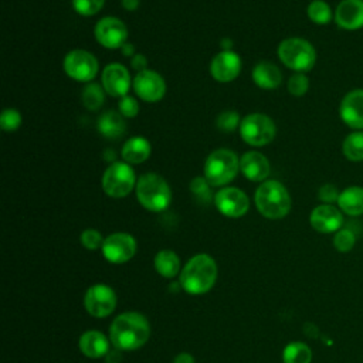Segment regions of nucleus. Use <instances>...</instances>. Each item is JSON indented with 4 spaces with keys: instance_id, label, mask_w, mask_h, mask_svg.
<instances>
[{
    "instance_id": "f257e3e1",
    "label": "nucleus",
    "mask_w": 363,
    "mask_h": 363,
    "mask_svg": "<svg viewBox=\"0 0 363 363\" xmlns=\"http://www.w3.org/2000/svg\"><path fill=\"white\" fill-rule=\"evenodd\" d=\"M150 336V323L139 312L118 315L109 326V340L121 352H130L142 347Z\"/></svg>"
},
{
    "instance_id": "f03ea898",
    "label": "nucleus",
    "mask_w": 363,
    "mask_h": 363,
    "mask_svg": "<svg viewBox=\"0 0 363 363\" xmlns=\"http://www.w3.org/2000/svg\"><path fill=\"white\" fill-rule=\"evenodd\" d=\"M217 264L208 254L191 257L180 271V285L190 295L208 292L217 281Z\"/></svg>"
},
{
    "instance_id": "7ed1b4c3",
    "label": "nucleus",
    "mask_w": 363,
    "mask_h": 363,
    "mask_svg": "<svg viewBox=\"0 0 363 363\" xmlns=\"http://www.w3.org/2000/svg\"><path fill=\"white\" fill-rule=\"evenodd\" d=\"M257 210L269 220L284 218L291 210V196L286 187L278 180L264 182L255 191Z\"/></svg>"
},
{
    "instance_id": "20e7f679",
    "label": "nucleus",
    "mask_w": 363,
    "mask_h": 363,
    "mask_svg": "<svg viewBox=\"0 0 363 363\" xmlns=\"http://www.w3.org/2000/svg\"><path fill=\"white\" fill-rule=\"evenodd\" d=\"M138 201L149 211H163L172 201V190L167 182L157 173H145L136 182Z\"/></svg>"
},
{
    "instance_id": "39448f33",
    "label": "nucleus",
    "mask_w": 363,
    "mask_h": 363,
    "mask_svg": "<svg viewBox=\"0 0 363 363\" xmlns=\"http://www.w3.org/2000/svg\"><path fill=\"white\" fill-rule=\"evenodd\" d=\"M278 57L285 67L295 72H308L316 62L315 47L305 38L289 37L278 45Z\"/></svg>"
},
{
    "instance_id": "423d86ee",
    "label": "nucleus",
    "mask_w": 363,
    "mask_h": 363,
    "mask_svg": "<svg viewBox=\"0 0 363 363\" xmlns=\"http://www.w3.org/2000/svg\"><path fill=\"white\" fill-rule=\"evenodd\" d=\"M240 160L230 149H217L211 152L204 163V179L210 186L221 187L228 184L238 173Z\"/></svg>"
},
{
    "instance_id": "0eeeda50",
    "label": "nucleus",
    "mask_w": 363,
    "mask_h": 363,
    "mask_svg": "<svg viewBox=\"0 0 363 363\" xmlns=\"http://www.w3.org/2000/svg\"><path fill=\"white\" fill-rule=\"evenodd\" d=\"M277 126L274 121L264 113H250L240 123L242 140L251 146H265L275 138Z\"/></svg>"
},
{
    "instance_id": "6e6552de",
    "label": "nucleus",
    "mask_w": 363,
    "mask_h": 363,
    "mask_svg": "<svg viewBox=\"0 0 363 363\" xmlns=\"http://www.w3.org/2000/svg\"><path fill=\"white\" fill-rule=\"evenodd\" d=\"M135 183V172L126 162H115L109 164L102 176V189L113 199L128 196L133 190Z\"/></svg>"
},
{
    "instance_id": "1a4fd4ad",
    "label": "nucleus",
    "mask_w": 363,
    "mask_h": 363,
    "mask_svg": "<svg viewBox=\"0 0 363 363\" xmlns=\"http://www.w3.org/2000/svg\"><path fill=\"white\" fill-rule=\"evenodd\" d=\"M84 306L94 318H106L116 308V294L105 284H95L89 286L84 295Z\"/></svg>"
},
{
    "instance_id": "9d476101",
    "label": "nucleus",
    "mask_w": 363,
    "mask_h": 363,
    "mask_svg": "<svg viewBox=\"0 0 363 363\" xmlns=\"http://www.w3.org/2000/svg\"><path fill=\"white\" fill-rule=\"evenodd\" d=\"M98 61L86 50H72L64 58L65 74L81 82H88L98 74Z\"/></svg>"
},
{
    "instance_id": "9b49d317",
    "label": "nucleus",
    "mask_w": 363,
    "mask_h": 363,
    "mask_svg": "<svg viewBox=\"0 0 363 363\" xmlns=\"http://www.w3.org/2000/svg\"><path fill=\"white\" fill-rule=\"evenodd\" d=\"M136 240L128 233H113L104 240L102 254L111 264H125L136 254Z\"/></svg>"
},
{
    "instance_id": "f8f14e48",
    "label": "nucleus",
    "mask_w": 363,
    "mask_h": 363,
    "mask_svg": "<svg viewBox=\"0 0 363 363\" xmlns=\"http://www.w3.org/2000/svg\"><path fill=\"white\" fill-rule=\"evenodd\" d=\"M214 204L217 210L231 218L242 217L250 208L248 196L237 187H223L214 196Z\"/></svg>"
},
{
    "instance_id": "ddd939ff",
    "label": "nucleus",
    "mask_w": 363,
    "mask_h": 363,
    "mask_svg": "<svg viewBox=\"0 0 363 363\" xmlns=\"http://www.w3.org/2000/svg\"><path fill=\"white\" fill-rule=\"evenodd\" d=\"M96 41L105 48H122L128 43V28L123 21L116 17H104L95 24L94 30Z\"/></svg>"
},
{
    "instance_id": "4468645a",
    "label": "nucleus",
    "mask_w": 363,
    "mask_h": 363,
    "mask_svg": "<svg viewBox=\"0 0 363 363\" xmlns=\"http://www.w3.org/2000/svg\"><path fill=\"white\" fill-rule=\"evenodd\" d=\"M133 89L136 95L146 102H157L164 96L166 84L160 74L152 69L138 72L133 78Z\"/></svg>"
},
{
    "instance_id": "2eb2a0df",
    "label": "nucleus",
    "mask_w": 363,
    "mask_h": 363,
    "mask_svg": "<svg viewBox=\"0 0 363 363\" xmlns=\"http://www.w3.org/2000/svg\"><path fill=\"white\" fill-rule=\"evenodd\" d=\"M309 223L315 231L330 234L339 231L343 227L345 217L339 207L333 204H319L311 211Z\"/></svg>"
},
{
    "instance_id": "dca6fc26",
    "label": "nucleus",
    "mask_w": 363,
    "mask_h": 363,
    "mask_svg": "<svg viewBox=\"0 0 363 363\" xmlns=\"http://www.w3.org/2000/svg\"><path fill=\"white\" fill-rule=\"evenodd\" d=\"M339 116L353 130H363V89L349 91L340 101Z\"/></svg>"
},
{
    "instance_id": "f3484780",
    "label": "nucleus",
    "mask_w": 363,
    "mask_h": 363,
    "mask_svg": "<svg viewBox=\"0 0 363 363\" xmlns=\"http://www.w3.org/2000/svg\"><path fill=\"white\" fill-rule=\"evenodd\" d=\"M241 71V58L231 50L216 54L210 64V74L218 82H230Z\"/></svg>"
},
{
    "instance_id": "a211bd4d",
    "label": "nucleus",
    "mask_w": 363,
    "mask_h": 363,
    "mask_svg": "<svg viewBox=\"0 0 363 363\" xmlns=\"http://www.w3.org/2000/svg\"><path fill=\"white\" fill-rule=\"evenodd\" d=\"M102 86L111 96H125L130 88V75L128 69L118 62L108 64L102 71Z\"/></svg>"
},
{
    "instance_id": "6ab92c4d",
    "label": "nucleus",
    "mask_w": 363,
    "mask_h": 363,
    "mask_svg": "<svg viewBox=\"0 0 363 363\" xmlns=\"http://www.w3.org/2000/svg\"><path fill=\"white\" fill-rule=\"evenodd\" d=\"M335 23L346 31L363 27V0H342L335 10Z\"/></svg>"
},
{
    "instance_id": "aec40b11",
    "label": "nucleus",
    "mask_w": 363,
    "mask_h": 363,
    "mask_svg": "<svg viewBox=\"0 0 363 363\" xmlns=\"http://www.w3.org/2000/svg\"><path fill=\"white\" fill-rule=\"evenodd\" d=\"M240 170L245 179L251 182H262L269 176L271 166L262 153L251 150L240 157Z\"/></svg>"
},
{
    "instance_id": "412c9836",
    "label": "nucleus",
    "mask_w": 363,
    "mask_h": 363,
    "mask_svg": "<svg viewBox=\"0 0 363 363\" xmlns=\"http://www.w3.org/2000/svg\"><path fill=\"white\" fill-rule=\"evenodd\" d=\"M78 346L84 356L89 359H99L106 356L111 350V340L99 330H86L79 336Z\"/></svg>"
},
{
    "instance_id": "4be33fe9",
    "label": "nucleus",
    "mask_w": 363,
    "mask_h": 363,
    "mask_svg": "<svg viewBox=\"0 0 363 363\" xmlns=\"http://www.w3.org/2000/svg\"><path fill=\"white\" fill-rule=\"evenodd\" d=\"M252 79L262 89H275L281 85V69L271 61H261L252 69Z\"/></svg>"
},
{
    "instance_id": "5701e85b",
    "label": "nucleus",
    "mask_w": 363,
    "mask_h": 363,
    "mask_svg": "<svg viewBox=\"0 0 363 363\" xmlns=\"http://www.w3.org/2000/svg\"><path fill=\"white\" fill-rule=\"evenodd\" d=\"M337 207L340 211L350 217H357L363 214V187L349 186L340 191Z\"/></svg>"
},
{
    "instance_id": "b1692460",
    "label": "nucleus",
    "mask_w": 363,
    "mask_h": 363,
    "mask_svg": "<svg viewBox=\"0 0 363 363\" xmlns=\"http://www.w3.org/2000/svg\"><path fill=\"white\" fill-rule=\"evenodd\" d=\"M96 128H98V132L104 138H106V139H119L126 130V123H125L123 116L121 115V112L105 111L98 118Z\"/></svg>"
},
{
    "instance_id": "393cba45",
    "label": "nucleus",
    "mask_w": 363,
    "mask_h": 363,
    "mask_svg": "<svg viewBox=\"0 0 363 363\" xmlns=\"http://www.w3.org/2000/svg\"><path fill=\"white\" fill-rule=\"evenodd\" d=\"M150 143L142 136H133L122 146V159L129 164L143 163L150 156Z\"/></svg>"
},
{
    "instance_id": "a878e982",
    "label": "nucleus",
    "mask_w": 363,
    "mask_h": 363,
    "mask_svg": "<svg viewBox=\"0 0 363 363\" xmlns=\"http://www.w3.org/2000/svg\"><path fill=\"white\" fill-rule=\"evenodd\" d=\"M155 269L163 278H174L180 274V258L173 250H162L155 255Z\"/></svg>"
},
{
    "instance_id": "bb28decb",
    "label": "nucleus",
    "mask_w": 363,
    "mask_h": 363,
    "mask_svg": "<svg viewBox=\"0 0 363 363\" xmlns=\"http://www.w3.org/2000/svg\"><path fill=\"white\" fill-rule=\"evenodd\" d=\"M342 153L350 162H363V130H352L342 142Z\"/></svg>"
},
{
    "instance_id": "cd10ccee",
    "label": "nucleus",
    "mask_w": 363,
    "mask_h": 363,
    "mask_svg": "<svg viewBox=\"0 0 363 363\" xmlns=\"http://www.w3.org/2000/svg\"><path fill=\"white\" fill-rule=\"evenodd\" d=\"M282 362L284 363H311L312 350L306 343L291 342L284 347Z\"/></svg>"
},
{
    "instance_id": "c85d7f7f",
    "label": "nucleus",
    "mask_w": 363,
    "mask_h": 363,
    "mask_svg": "<svg viewBox=\"0 0 363 363\" xmlns=\"http://www.w3.org/2000/svg\"><path fill=\"white\" fill-rule=\"evenodd\" d=\"M82 105L88 111H98L105 101V89L96 82H89L82 88L81 92Z\"/></svg>"
},
{
    "instance_id": "c756f323",
    "label": "nucleus",
    "mask_w": 363,
    "mask_h": 363,
    "mask_svg": "<svg viewBox=\"0 0 363 363\" xmlns=\"http://www.w3.org/2000/svg\"><path fill=\"white\" fill-rule=\"evenodd\" d=\"M306 14L311 21H313L315 24H319V26L330 23L332 18L335 17L330 6L325 0H312L308 4Z\"/></svg>"
},
{
    "instance_id": "7c9ffc66",
    "label": "nucleus",
    "mask_w": 363,
    "mask_h": 363,
    "mask_svg": "<svg viewBox=\"0 0 363 363\" xmlns=\"http://www.w3.org/2000/svg\"><path fill=\"white\" fill-rule=\"evenodd\" d=\"M354 244H356V234L353 233V230H350L347 227H342L333 235V247L339 252H349V251H352Z\"/></svg>"
},
{
    "instance_id": "2f4dec72",
    "label": "nucleus",
    "mask_w": 363,
    "mask_h": 363,
    "mask_svg": "<svg viewBox=\"0 0 363 363\" xmlns=\"http://www.w3.org/2000/svg\"><path fill=\"white\" fill-rule=\"evenodd\" d=\"M288 91L294 96H303L309 89V78L303 72H295L288 79Z\"/></svg>"
},
{
    "instance_id": "473e14b6",
    "label": "nucleus",
    "mask_w": 363,
    "mask_h": 363,
    "mask_svg": "<svg viewBox=\"0 0 363 363\" xmlns=\"http://www.w3.org/2000/svg\"><path fill=\"white\" fill-rule=\"evenodd\" d=\"M105 0H72L74 10L84 17L96 14L104 7Z\"/></svg>"
},
{
    "instance_id": "72a5a7b5",
    "label": "nucleus",
    "mask_w": 363,
    "mask_h": 363,
    "mask_svg": "<svg viewBox=\"0 0 363 363\" xmlns=\"http://www.w3.org/2000/svg\"><path fill=\"white\" fill-rule=\"evenodd\" d=\"M21 125V115L18 111L13 108H7L1 112L0 116V126L6 132H14L20 128Z\"/></svg>"
},
{
    "instance_id": "f704fd0d",
    "label": "nucleus",
    "mask_w": 363,
    "mask_h": 363,
    "mask_svg": "<svg viewBox=\"0 0 363 363\" xmlns=\"http://www.w3.org/2000/svg\"><path fill=\"white\" fill-rule=\"evenodd\" d=\"M240 122V116L234 111H224L216 119V126L221 132H234Z\"/></svg>"
},
{
    "instance_id": "c9c22d12",
    "label": "nucleus",
    "mask_w": 363,
    "mask_h": 363,
    "mask_svg": "<svg viewBox=\"0 0 363 363\" xmlns=\"http://www.w3.org/2000/svg\"><path fill=\"white\" fill-rule=\"evenodd\" d=\"M79 240H81V244H82L86 250L95 251V250L102 248V244H104V240H105V238L102 237V234H101L98 230H95V228H86V230H84V231L81 233Z\"/></svg>"
},
{
    "instance_id": "e433bc0d",
    "label": "nucleus",
    "mask_w": 363,
    "mask_h": 363,
    "mask_svg": "<svg viewBox=\"0 0 363 363\" xmlns=\"http://www.w3.org/2000/svg\"><path fill=\"white\" fill-rule=\"evenodd\" d=\"M339 196H340V191L332 183L322 184L318 190V199L322 201V204H335L337 203Z\"/></svg>"
},
{
    "instance_id": "4c0bfd02",
    "label": "nucleus",
    "mask_w": 363,
    "mask_h": 363,
    "mask_svg": "<svg viewBox=\"0 0 363 363\" xmlns=\"http://www.w3.org/2000/svg\"><path fill=\"white\" fill-rule=\"evenodd\" d=\"M118 108H119V112L123 118H133L139 112L138 101L133 96H129V95H125L119 99Z\"/></svg>"
},
{
    "instance_id": "58836bf2",
    "label": "nucleus",
    "mask_w": 363,
    "mask_h": 363,
    "mask_svg": "<svg viewBox=\"0 0 363 363\" xmlns=\"http://www.w3.org/2000/svg\"><path fill=\"white\" fill-rule=\"evenodd\" d=\"M208 182L204 177H196L191 183H190V189L191 191L199 197V199H210V187H208Z\"/></svg>"
},
{
    "instance_id": "ea45409f",
    "label": "nucleus",
    "mask_w": 363,
    "mask_h": 363,
    "mask_svg": "<svg viewBox=\"0 0 363 363\" xmlns=\"http://www.w3.org/2000/svg\"><path fill=\"white\" fill-rule=\"evenodd\" d=\"M132 68L133 69H136L138 72H142V71H145V69H147L146 67H147V60H146V57L145 55H142V54H136V55H133L132 57Z\"/></svg>"
},
{
    "instance_id": "a19ab883",
    "label": "nucleus",
    "mask_w": 363,
    "mask_h": 363,
    "mask_svg": "<svg viewBox=\"0 0 363 363\" xmlns=\"http://www.w3.org/2000/svg\"><path fill=\"white\" fill-rule=\"evenodd\" d=\"M173 363H194V357H193L190 353L182 352V353H179V354L174 357Z\"/></svg>"
},
{
    "instance_id": "79ce46f5",
    "label": "nucleus",
    "mask_w": 363,
    "mask_h": 363,
    "mask_svg": "<svg viewBox=\"0 0 363 363\" xmlns=\"http://www.w3.org/2000/svg\"><path fill=\"white\" fill-rule=\"evenodd\" d=\"M119 360H121V350L115 349V350L108 352V354H106V362L108 363H119Z\"/></svg>"
},
{
    "instance_id": "37998d69",
    "label": "nucleus",
    "mask_w": 363,
    "mask_h": 363,
    "mask_svg": "<svg viewBox=\"0 0 363 363\" xmlns=\"http://www.w3.org/2000/svg\"><path fill=\"white\" fill-rule=\"evenodd\" d=\"M121 3H122V7H123L125 10L133 11V10H136V9L139 7L140 0H121Z\"/></svg>"
},
{
    "instance_id": "c03bdc74",
    "label": "nucleus",
    "mask_w": 363,
    "mask_h": 363,
    "mask_svg": "<svg viewBox=\"0 0 363 363\" xmlns=\"http://www.w3.org/2000/svg\"><path fill=\"white\" fill-rule=\"evenodd\" d=\"M121 50H122V55H125V57L133 55V52H135V47L130 43H125Z\"/></svg>"
}]
</instances>
